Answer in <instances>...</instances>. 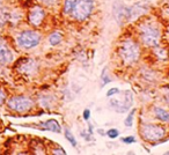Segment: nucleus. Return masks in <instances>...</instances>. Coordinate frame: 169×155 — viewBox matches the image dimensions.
Returning <instances> with one entry per match:
<instances>
[{"label":"nucleus","mask_w":169,"mask_h":155,"mask_svg":"<svg viewBox=\"0 0 169 155\" xmlns=\"http://www.w3.org/2000/svg\"><path fill=\"white\" fill-rule=\"evenodd\" d=\"M139 37H140V41L146 46H149V48L157 46L160 43V29L152 22H145L139 27Z\"/></svg>","instance_id":"f257e3e1"},{"label":"nucleus","mask_w":169,"mask_h":155,"mask_svg":"<svg viewBox=\"0 0 169 155\" xmlns=\"http://www.w3.org/2000/svg\"><path fill=\"white\" fill-rule=\"evenodd\" d=\"M118 53L125 64H134L140 57V46L133 40H126L122 43Z\"/></svg>","instance_id":"f03ea898"},{"label":"nucleus","mask_w":169,"mask_h":155,"mask_svg":"<svg viewBox=\"0 0 169 155\" xmlns=\"http://www.w3.org/2000/svg\"><path fill=\"white\" fill-rule=\"evenodd\" d=\"M6 106L11 111H14L17 114H25L33 109L34 101L25 95H15L7 100Z\"/></svg>","instance_id":"7ed1b4c3"},{"label":"nucleus","mask_w":169,"mask_h":155,"mask_svg":"<svg viewBox=\"0 0 169 155\" xmlns=\"http://www.w3.org/2000/svg\"><path fill=\"white\" fill-rule=\"evenodd\" d=\"M41 35L35 30H23L16 36V44L19 48L30 50L36 48L41 43Z\"/></svg>","instance_id":"20e7f679"},{"label":"nucleus","mask_w":169,"mask_h":155,"mask_svg":"<svg viewBox=\"0 0 169 155\" xmlns=\"http://www.w3.org/2000/svg\"><path fill=\"white\" fill-rule=\"evenodd\" d=\"M141 137L149 143L153 141H159L161 139H163L167 134L166 129L161 125H155V124H146L141 127L140 130Z\"/></svg>","instance_id":"39448f33"},{"label":"nucleus","mask_w":169,"mask_h":155,"mask_svg":"<svg viewBox=\"0 0 169 155\" xmlns=\"http://www.w3.org/2000/svg\"><path fill=\"white\" fill-rule=\"evenodd\" d=\"M94 7V0H77L75 7L73 9V16L75 20L85 21L92 14Z\"/></svg>","instance_id":"423d86ee"},{"label":"nucleus","mask_w":169,"mask_h":155,"mask_svg":"<svg viewBox=\"0 0 169 155\" xmlns=\"http://www.w3.org/2000/svg\"><path fill=\"white\" fill-rule=\"evenodd\" d=\"M124 101H120L118 98H114L110 101V106L115 111L120 112V114H123V112H126V111L131 108L132 103H133V95L130 90H126L124 93Z\"/></svg>","instance_id":"0eeeda50"},{"label":"nucleus","mask_w":169,"mask_h":155,"mask_svg":"<svg viewBox=\"0 0 169 155\" xmlns=\"http://www.w3.org/2000/svg\"><path fill=\"white\" fill-rule=\"evenodd\" d=\"M44 17H45V11L38 5L34 6L33 8H30L28 13V22L34 27L41 26L42 22L44 21Z\"/></svg>","instance_id":"6e6552de"},{"label":"nucleus","mask_w":169,"mask_h":155,"mask_svg":"<svg viewBox=\"0 0 169 155\" xmlns=\"http://www.w3.org/2000/svg\"><path fill=\"white\" fill-rule=\"evenodd\" d=\"M16 67H19V71L25 75H34L37 71V64L31 58L21 59L16 64Z\"/></svg>","instance_id":"1a4fd4ad"},{"label":"nucleus","mask_w":169,"mask_h":155,"mask_svg":"<svg viewBox=\"0 0 169 155\" xmlns=\"http://www.w3.org/2000/svg\"><path fill=\"white\" fill-rule=\"evenodd\" d=\"M114 14H115L116 20L118 21L120 25H124L126 22H130V12H129V6L122 5L120 2H117L114 5Z\"/></svg>","instance_id":"9d476101"},{"label":"nucleus","mask_w":169,"mask_h":155,"mask_svg":"<svg viewBox=\"0 0 169 155\" xmlns=\"http://www.w3.org/2000/svg\"><path fill=\"white\" fill-rule=\"evenodd\" d=\"M149 9V5L147 1H138L133 6H129V12H130V21L137 20L139 16H141L144 13H146Z\"/></svg>","instance_id":"9b49d317"},{"label":"nucleus","mask_w":169,"mask_h":155,"mask_svg":"<svg viewBox=\"0 0 169 155\" xmlns=\"http://www.w3.org/2000/svg\"><path fill=\"white\" fill-rule=\"evenodd\" d=\"M14 60L12 50L6 44H0V64L1 65H8Z\"/></svg>","instance_id":"f8f14e48"},{"label":"nucleus","mask_w":169,"mask_h":155,"mask_svg":"<svg viewBox=\"0 0 169 155\" xmlns=\"http://www.w3.org/2000/svg\"><path fill=\"white\" fill-rule=\"evenodd\" d=\"M41 127L43 130L51 131L54 133H60L62 132V126H60V124L56 119H49L46 122L41 123Z\"/></svg>","instance_id":"ddd939ff"},{"label":"nucleus","mask_w":169,"mask_h":155,"mask_svg":"<svg viewBox=\"0 0 169 155\" xmlns=\"http://www.w3.org/2000/svg\"><path fill=\"white\" fill-rule=\"evenodd\" d=\"M9 13L7 7H0V27H5L9 22Z\"/></svg>","instance_id":"4468645a"},{"label":"nucleus","mask_w":169,"mask_h":155,"mask_svg":"<svg viewBox=\"0 0 169 155\" xmlns=\"http://www.w3.org/2000/svg\"><path fill=\"white\" fill-rule=\"evenodd\" d=\"M154 114L162 122H169V112L162 108H154Z\"/></svg>","instance_id":"2eb2a0df"},{"label":"nucleus","mask_w":169,"mask_h":155,"mask_svg":"<svg viewBox=\"0 0 169 155\" xmlns=\"http://www.w3.org/2000/svg\"><path fill=\"white\" fill-rule=\"evenodd\" d=\"M62 34H59V33H52L51 35L49 36V43L50 45H52V46H56V45H58L60 42H62Z\"/></svg>","instance_id":"dca6fc26"},{"label":"nucleus","mask_w":169,"mask_h":155,"mask_svg":"<svg viewBox=\"0 0 169 155\" xmlns=\"http://www.w3.org/2000/svg\"><path fill=\"white\" fill-rule=\"evenodd\" d=\"M75 4H77V0H65V2H64V13L65 14H71L74 9Z\"/></svg>","instance_id":"f3484780"},{"label":"nucleus","mask_w":169,"mask_h":155,"mask_svg":"<svg viewBox=\"0 0 169 155\" xmlns=\"http://www.w3.org/2000/svg\"><path fill=\"white\" fill-rule=\"evenodd\" d=\"M65 138L70 141V143L72 145L73 147H77V140H75L74 135H73V133L71 132V130H68V129H65Z\"/></svg>","instance_id":"a211bd4d"},{"label":"nucleus","mask_w":169,"mask_h":155,"mask_svg":"<svg viewBox=\"0 0 169 155\" xmlns=\"http://www.w3.org/2000/svg\"><path fill=\"white\" fill-rule=\"evenodd\" d=\"M134 114H136V109H133V110L130 111V114L128 115V117L125 118V120H124V124H125V126H126V127H131L132 125H133Z\"/></svg>","instance_id":"6ab92c4d"},{"label":"nucleus","mask_w":169,"mask_h":155,"mask_svg":"<svg viewBox=\"0 0 169 155\" xmlns=\"http://www.w3.org/2000/svg\"><path fill=\"white\" fill-rule=\"evenodd\" d=\"M107 135L110 139H116L120 137V131L117 130V129H110V130L107 132Z\"/></svg>","instance_id":"aec40b11"},{"label":"nucleus","mask_w":169,"mask_h":155,"mask_svg":"<svg viewBox=\"0 0 169 155\" xmlns=\"http://www.w3.org/2000/svg\"><path fill=\"white\" fill-rule=\"evenodd\" d=\"M101 80H102V83H103V85H108L109 82H111V79L108 77L107 69H106V68L102 71V74H101Z\"/></svg>","instance_id":"412c9836"},{"label":"nucleus","mask_w":169,"mask_h":155,"mask_svg":"<svg viewBox=\"0 0 169 155\" xmlns=\"http://www.w3.org/2000/svg\"><path fill=\"white\" fill-rule=\"evenodd\" d=\"M118 93H120V89H118V88H115V87H114V88H110V89H109V90L107 92V96H108V97H112V96L117 95Z\"/></svg>","instance_id":"4be33fe9"},{"label":"nucleus","mask_w":169,"mask_h":155,"mask_svg":"<svg viewBox=\"0 0 169 155\" xmlns=\"http://www.w3.org/2000/svg\"><path fill=\"white\" fill-rule=\"evenodd\" d=\"M122 141H123L124 143H136V138H134L133 135L124 137V138H122Z\"/></svg>","instance_id":"5701e85b"},{"label":"nucleus","mask_w":169,"mask_h":155,"mask_svg":"<svg viewBox=\"0 0 169 155\" xmlns=\"http://www.w3.org/2000/svg\"><path fill=\"white\" fill-rule=\"evenodd\" d=\"M40 1L45 6H54L58 2V0H40Z\"/></svg>","instance_id":"b1692460"},{"label":"nucleus","mask_w":169,"mask_h":155,"mask_svg":"<svg viewBox=\"0 0 169 155\" xmlns=\"http://www.w3.org/2000/svg\"><path fill=\"white\" fill-rule=\"evenodd\" d=\"M82 117H83V119L85 120H89V118H91V110L89 109H86V110L83 111V115H82Z\"/></svg>","instance_id":"393cba45"},{"label":"nucleus","mask_w":169,"mask_h":155,"mask_svg":"<svg viewBox=\"0 0 169 155\" xmlns=\"http://www.w3.org/2000/svg\"><path fill=\"white\" fill-rule=\"evenodd\" d=\"M5 101H6V94L0 89V106H2L5 103Z\"/></svg>","instance_id":"a878e982"},{"label":"nucleus","mask_w":169,"mask_h":155,"mask_svg":"<svg viewBox=\"0 0 169 155\" xmlns=\"http://www.w3.org/2000/svg\"><path fill=\"white\" fill-rule=\"evenodd\" d=\"M52 153H54V154H63V155H65L66 154V152L63 149V148H57V149H54V152Z\"/></svg>","instance_id":"bb28decb"},{"label":"nucleus","mask_w":169,"mask_h":155,"mask_svg":"<svg viewBox=\"0 0 169 155\" xmlns=\"http://www.w3.org/2000/svg\"><path fill=\"white\" fill-rule=\"evenodd\" d=\"M167 13H168V15H169V7H168V9H167Z\"/></svg>","instance_id":"cd10ccee"}]
</instances>
